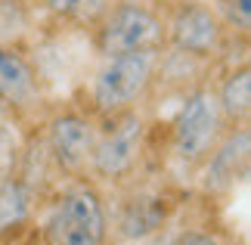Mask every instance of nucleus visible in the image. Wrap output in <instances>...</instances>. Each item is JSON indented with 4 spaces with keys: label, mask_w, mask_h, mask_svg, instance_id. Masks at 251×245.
<instances>
[{
    "label": "nucleus",
    "mask_w": 251,
    "mask_h": 245,
    "mask_svg": "<svg viewBox=\"0 0 251 245\" xmlns=\"http://www.w3.org/2000/svg\"><path fill=\"white\" fill-rule=\"evenodd\" d=\"M161 50H137V53H115L100 56V65L90 75L87 100L96 118H112L118 112L140 109L149 90L158 81Z\"/></svg>",
    "instance_id": "1"
},
{
    "label": "nucleus",
    "mask_w": 251,
    "mask_h": 245,
    "mask_svg": "<svg viewBox=\"0 0 251 245\" xmlns=\"http://www.w3.org/2000/svg\"><path fill=\"white\" fill-rule=\"evenodd\" d=\"M224 131L226 121L220 115L214 87L211 84L189 87L171 121V159L186 171L199 168L224 136Z\"/></svg>",
    "instance_id": "2"
},
{
    "label": "nucleus",
    "mask_w": 251,
    "mask_h": 245,
    "mask_svg": "<svg viewBox=\"0 0 251 245\" xmlns=\"http://www.w3.org/2000/svg\"><path fill=\"white\" fill-rule=\"evenodd\" d=\"M96 56L161 50L165 47V13L143 0H115L90 25Z\"/></svg>",
    "instance_id": "3"
},
{
    "label": "nucleus",
    "mask_w": 251,
    "mask_h": 245,
    "mask_svg": "<svg viewBox=\"0 0 251 245\" xmlns=\"http://www.w3.org/2000/svg\"><path fill=\"white\" fill-rule=\"evenodd\" d=\"M149 121L143 109H127L112 118H100V136L93 146L90 171L102 183H121L140 168V159L146 152Z\"/></svg>",
    "instance_id": "4"
},
{
    "label": "nucleus",
    "mask_w": 251,
    "mask_h": 245,
    "mask_svg": "<svg viewBox=\"0 0 251 245\" xmlns=\"http://www.w3.org/2000/svg\"><path fill=\"white\" fill-rule=\"evenodd\" d=\"M229 28L211 0H177L165 13V50L211 62L226 50Z\"/></svg>",
    "instance_id": "5"
},
{
    "label": "nucleus",
    "mask_w": 251,
    "mask_h": 245,
    "mask_svg": "<svg viewBox=\"0 0 251 245\" xmlns=\"http://www.w3.org/2000/svg\"><path fill=\"white\" fill-rule=\"evenodd\" d=\"M100 136V118L87 109H62L47 121V155L56 171L69 177H84L90 171L93 146Z\"/></svg>",
    "instance_id": "6"
},
{
    "label": "nucleus",
    "mask_w": 251,
    "mask_h": 245,
    "mask_svg": "<svg viewBox=\"0 0 251 245\" xmlns=\"http://www.w3.org/2000/svg\"><path fill=\"white\" fill-rule=\"evenodd\" d=\"M0 100L13 115L34 112L44 103V78L22 47L0 44Z\"/></svg>",
    "instance_id": "7"
},
{
    "label": "nucleus",
    "mask_w": 251,
    "mask_h": 245,
    "mask_svg": "<svg viewBox=\"0 0 251 245\" xmlns=\"http://www.w3.org/2000/svg\"><path fill=\"white\" fill-rule=\"evenodd\" d=\"M248 152H251V127L248 124L226 127L217 146L208 152V159L199 164V168H205L201 171V186L208 192L233 186L248 168Z\"/></svg>",
    "instance_id": "8"
},
{
    "label": "nucleus",
    "mask_w": 251,
    "mask_h": 245,
    "mask_svg": "<svg viewBox=\"0 0 251 245\" xmlns=\"http://www.w3.org/2000/svg\"><path fill=\"white\" fill-rule=\"evenodd\" d=\"M50 218L72 223V227H81L87 233H93L96 239L105 242V233H109V218H105V205L96 192V186L84 177H72V183L56 195L53 202V214Z\"/></svg>",
    "instance_id": "9"
},
{
    "label": "nucleus",
    "mask_w": 251,
    "mask_h": 245,
    "mask_svg": "<svg viewBox=\"0 0 251 245\" xmlns=\"http://www.w3.org/2000/svg\"><path fill=\"white\" fill-rule=\"evenodd\" d=\"M214 96H217V106H220V115H224L226 127L248 124V118H251V68H248V62L229 68L224 75V81L214 87Z\"/></svg>",
    "instance_id": "10"
},
{
    "label": "nucleus",
    "mask_w": 251,
    "mask_h": 245,
    "mask_svg": "<svg viewBox=\"0 0 251 245\" xmlns=\"http://www.w3.org/2000/svg\"><path fill=\"white\" fill-rule=\"evenodd\" d=\"M34 211V186L22 174H9L0 180V236L22 230Z\"/></svg>",
    "instance_id": "11"
},
{
    "label": "nucleus",
    "mask_w": 251,
    "mask_h": 245,
    "mask_svg": "<svg viewBox=\"0 0 251 245\" xmlns=\"http://www.w3.org/2000/svg\"><path fill=\"white\" fill-rule=\"evenodd\" d=\"M37 3H41L53 19H59V22L90 28L115 0H37Z\"/></svg>",
    "instance_id": "12"
},
{
    "label": "nucleus",
    "mask_w": 251,
    "mask_h": 245,
    "mask_svg": "<svg viewBox=\"0 0 251 245\" xmlns=\"http://www.w3.org/2000/svg\"><path fill=\"white\" fill-rule=\"evenodd\" d=\"M31 28V9L25 0H0V44L22 47Z\"/></svg>",
    "instance_id": "13"
},
{
    "label": "nucleus",
    "mask_w": 251,
    "mask_h": 245,
    "mask_svg": "<svg viewBox=\"0 0 251 245\" xmlns=\"http://www.w3.org/2000/svg\"><path fill=\"white\" fill-rule=\"evenodd\" d=\"M19 164H22V140L13 121H0V180L16 174Z\"/></svg>",
    "instance_id": "14"
},
{
    "label": "nucleus",
    "mask_w": 251,
    "mask_h": 245,
    "mask_svg": "<svg viewBox=\"0 0 251 245\" xmlns=\"http://www.w3.org/2000/svg\"><path fill=\"white\" fill-rule=\"evenodd\" d=\"M214 6H217L220 19H224V25L229 28V34L239 31L242 37H248V31H251V0H220Z\"/></svg>",
    "instance_id": "15"
},
{
    "label": "nucleus",
    "mask_w": 251,
    "mask_h": 245,
    "mask_svg": "<svg viewBox=\"0 0 251 245\" xmlns=\"http://www.w3.org/2000/svg\"><path fill=\"white\" fill-rule=\"evenodd\" d=\"M47 245H102V239H96L93 233H87L81 227H72V223L50 218V223H47Z\"/></svg>",
    "instance_id": "16"
},
{
    "label": "nucleus",
    "mask_w": 251,
    "mask_h": 245,
    "mask_svg": "<svg viewBox=\"0 0 251 245\" xmlns=\"http://www.w3.org/2000/svg\"><path fill=\"white\" fill-rule=\"evenodd\" d=\"M177 245H224L214 233H205V230H192V233H183Z\"/></svg>",
    "instance_id": "17"
},
{
    "label": "nucleus",
    "mask_w": 251,
    "mask_h": 245,
    "mask_svg": "<svg viewBox=\"0 0 251 245\" xmlns=\"http://www.w3.org/2000/svg\"><path fill=\"white\" fill-rule=\"evenodd\" d=\"M13 118H16V115L9 112V106H6L3 100H0V121H13Z\"/></svg>",
    "instance_id": "18"
}]
</instances>
